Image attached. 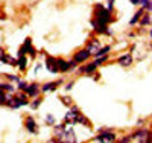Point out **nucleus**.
Here are the masks:
<instances>
[{
	"mask_svg": "<svg viewBox=\"0 0 152 143\" xmlns=\"http://www.w3.org/2000/svg\"><path fill=\"white\" fill-rule=\"evenodd\" d=\"M94 21L96 23H100V24H108L111 21V11L107 9L104 5H94Z\"/></svg>",
	"mask_w": 152,
	"mask_h": 143,
	"instance_id": "1",
	"label": "nucleus"
},
{
	"mask_svg": "<svg viewBox=\"0 0 152 143\" xmlns=\"http://www.w3.org/2000/svg\"><path fill=\"white\" fill-rule=\"evenodd\" d=\"M81 114H82V113L79 111L78 107L70 105V110H69V111L66 113V116H64V122H66L67 125H76V123H78V119H79Z\"/></svg>",
	"mask_w": 152,
	"mask_h": 143,
	"instance_id": "2",
	"label": "nucleus"
},
{
	"mask_svg": "<svg viewBox=\"0 0 152 143\" xmlns=\"http://www.w3.org/2000/svg\"><path fill=\"white\" fill-rule=\"evenodd\" d=\"M26 54H29L31 58H35V56H37V50L32 47V40H31V38H26V40H24V44H23V46L20 47V50H18V56L26 55Z\"/></svg>",
	"mask_w": 152,
	"mask_h": 143,
	"instance_id": "3",
	"label": "nucleus"
},
{
	"mask_svg": "<svg viewBox=\"0 0 152 143\" xmlns=\"http://www.w3.org/2000/svg\"><path fill=\"white\" fill-rule=\"evenodd\" d=\"M90 56H91V54H90L87 49H81V50H78V52L75 54L73 59L76 61V64H82V62L88 61V58H90Z\"/></svg>",
	"mask_w": 152,
	"mask_h": 143,
	"instance_id": "4",
	"label": "nucleus"
},
{
	"mask_svg": "<svg viewBox=\"0 0 152 143\" xmlns=\"http://www.w3.org/2000/svg\"><path fill=\"white\" fill-rule=\"evenodd\" d=\"M94 140L96 142H114V140H116V134L111 133V131H107V129H104V131L99 133V136Z\"/></svg>",
	"mask_w": 152,
	"mask_h": 143,
	"instance_id": "5",
	"label": "nucleus"
},
{
	"mask_svg": "<svg viewBox=\"0 0 152 143\" xmlns=\"http://www.w3.org/2000/svg\"><path fill=\"white\" fill-rule=\"evenodd\" d=\"M61 140L62 142H67V143H75L76 140V133L73 131V128H66V131L62 133V136H61Z\"/></svg>",
	"mask_w": 152,
	"mask_h": 143,
	"instance_id": "6",
	"label": "nucleus"
},
{
	"mask_svg": "<svg viewBox=\"0 0 152 143\" xmlns=\"http://www.w3.org/2000/svg\"><path fill=\"white\" fill-rule=\"evenodd\" d=\"M91 26L96 34H107V35H113V32L108 29V24H100V23H96L94 20H91Z\"/></svg>",
	"mask_w": 152,
	"mask_h": 143,
	"instance_id": "7",
	"label": "nucleus"
},
{
	"mask_svg": "<svg viewBox=\"0 0 152 143\" xmlns=\"http://www.w3.org/2000/svg\"><path fill=\"white\" fill-rule=\"evenodd\" d=\"M46 69H47L50 73H59V70H58V64H56V58H53V56H47V58H46Z\"/></svg>",
	"mask_w": 152,
	"mask_h": 143,
	"instance_id": "8",
	"label": "nucleus"
},
{
	"mask_svg": "<svg viewBox=\"0 0 152 143\" xmlns=\"http://www.w3.org/2000/svg\"><path fill=\"white\" fill-rule=\"evenodd\" d=\"M24 93H26L28 96H31V98H37L38 96V93H40V87H38V84H28V87L23 90Z\"/></svg>",
	"mask_w": 152,
	"mask_h": 143,
	"instance_id": "9",
	"label": "nucleus"
},
{
	"mask_svg": "<svg viewBox=\"0 0 152 143\" xmlns=\"http://www.w3.org/2000/svg\"><path fill=\"white\" fill-rule=\"evenodd\" d=\"M24 125H26V129L31 133V134H37L38 133V126L34 120V117H31V116H28L26 120H24Z\"/></svg>",
	"mask_w": 152,
	"mask_h": 143,
	"instance_id": "10",
	"label": "nucleus"
},
{
	"mask_svg": "<svg viewBox=\"0 0 152 143\" xmlns=\"http://www.w3.org/2000/svg\"><path fill=\"white\" fill-rule=\"evenodd\" d=\"M61 84H62V79H58V81H55V82H47V84H44V85L41 87V92H43V93L55 92L56 87H58V85H61Z\"/></svg>",
	"mask_w": 152,
	"mask_h": 143,
	"instance_id": "11",
	"label": "nucleus"
},
{
	"mask_svg": "<svg viewBox=\"0 0 152 143\" xmlns=\"http://www.w3.org/2000/svg\"><path fill=\"white\" fill-rule=\"evenodd\" d=\"M56 64H58V70L59 73H64L70 70V61H66L62 58H56Z\"/></svg>",
	"mask_w": 152,
	"mask_h": 143,
	"instance_id": "12",
	"label": "nucleus"
},
{
	"mask_svg": "<svg viewBox=\"0 0 152 143\" xmlns=\"http://www.w3.org/2000/svg\"><path fill=\"white\" fill-rule=\"evenodd\" d=\"M88 52H90L91 55H94L96 52L100 49V41L99 40H91L90 43H87V47H85Z\"/></svg>",
	"mask_w": 152,
	"mask_h": 143,
	"instance_id": "13",
	"label": "nucleus"
},
{
	"mask_svg": "<svg viewBox=\"0 0 152 143\" xmlns=\"http://www.w3.org/2000/svg\"><path fill=\"white\" fill-rule=\"evenodd\" d=\"M137 142H148V137H149V131L148 129H140V131H137L134 136H132Z\"/></svg>",
	"mask_w": 152,
	"mask_h": 143,
	"instance_id": "14",
	"label": "nucleus"
},
{
	"mask_svg": "<svg viewBox=\"0 0 152 143\" xmlns=\"http://www.w3.org/2000/svg\"><path fill=\"white\" fill-rule=\"evenodd\" d=\"M96 69H97L96 62H90V64H87V66L81 67L79 72H81V73H87V75H93V73L96 72Z\"/></svg>",
	"mask_w": 152,
	"mask_h": 143,
	"instance_id": "15",
	"label": "nucleus"
},
{
	"mask_svg": "<svg viewBox=\"0 0 152 143\" xmlns=\"http://www.w3.org/2000/svg\"><path fill=\"white\" fill-rule=\"evenodd\" d=\"M67 126H69V125H67L66 122H62V123H59V125H53V133H55L56 137H59V140H61V136H62V133L66 131Z\"/></svg>",
	"mask_w": 152,
	"mask_h": 143,
	"instance_id": "16",
	"label": "nucleus"
},
{
	"mask_svg": "<svg viewBox=\"0 0 152 143\" xmlns=\"http://www.w3.org/2000/svg\"><path fill=\"white\" fill-rule=\"evenodd\" d=\"M119 64H120L122 67H129L131 64H132V56H131L129 54H126V55L120 56V59H119Z\"/></svg>",
	"mask_w": 152,
	"mask_h": 143,
	"instance_id": "17",
	"label": "nucleus"
},
{
	"mask_svg": "<svg viewBox=\"0 0 152 143\" xmlns=\"http://www.w3.org/2000/svg\"><path fill=\"white\" fill-rule=\"evenodd\" d=\"M26 62H28V58L24 56V55H21L20 58H18V61H17V64H18V67H20V70H26Z\"/></svg>",
	"mask_w": 152,
	"mask_h": 143,
	"instance_id": "18",
	"label": "nucleus"
},
{
	"mask_svg": "<svg viewBox=\"0 0 152 143\" xmlns=\"http://www.w3.org/2000/svg\"><path fill=\"white\" fill-rule=\"evenodd\" d=\"M110 49H111L110 46H105V47H100V49H99V50L96 52V54H94L93 56L96 58V56H102V55H107L108 52H110Z\"/></svg>",
	"mask_w": 152,
	"mask_h": 143,
	"instance_id": "19",
	"label": "nucleus"
},
{
	"mask_svg": "<svg viewBox=\"0 0 152 143\" xmlns=\"http://www.w3.org/2000/svg\"><path fill=\"white\" fill-rule=\"evenodd\" d=\"M0 88L5 90V92H9V93H14V92H15V88L12 87L11 84H3V82H0Z\"/></svg>",
	"mask_w": 152,
	"mask_h": 143,
	"instance_id": "20",
	"label": "nucleus"
},
{
	"mask_svg": "<svg viewBox=\"0 0 152 143\" xmlns=\"http://www.w3.org/2000/svg\"><path fill=\"white\" fill-rule=\"evenodd\" d=\"M142 14H143V9H140V11H137V14H134V17L131 18V21H129V23H131V24H135V23H137L138 20L142 18Z\"/></svg>",
	"mask_w": 152,
	"mask_h": 143,
	"instance_id": "21",
	"label": "nucleus"
},
{
	"mask_svg": "<svg viewBox=\"0 0 152 143\" xmlns=\"http://www.w3.org/2000/svg\"><path fill=\"white\" fill-rule=\"evenodd\" d=\"M108 59V55H102V56H96V59H94V62H96V66L99 67L100 64H104L105 61Z\"/></svg>",
	"mask_w": 152,
	"mask_h": 143,
	"instance_id": "22",
	"label": "nucleus"
},
{
	"mask_svg": "<svg viewBox=\"0 0 152 143\" xmlns=\"http://www.w3.org/2000/svg\"><path fill=\"white\" fill-rule=\"evenodd\" d=\"M46 123L47 125H55V117H53L52 114H47L46 116Z\"/></svg>",
	"mask_w": 152,
	"mask_h": 143,
	"instance_id": "23",
	"label": "nucleus"
},
{
	"mask_svg": "<svg viewBox=\"0 0 152 143\" xmlns=\"http://www.w3.org/2000/svg\"><path fill=\"white\" fill-rule=\"evenodd\" d=\"M78 123H82L84 126H90V122H88V120H87V119L84 117V116H82V114L79 116V119H78Z\"/></svg>",
	"mask_w": 152,
	"mask_h": 143,
	"instance_id": "24",
	"label": "nucleus"
},
{
	"mask_svg": "<svg viewBox=\"0 0 152 143\" xmlns=\"http://www.w3.org/2000/svg\"><path fill=\"white\" fill-rule=\"evenodd\" d=\"M61 102L64 103V105H67V107L72 105V99H70L69 96H62V98H61Z\"/></svg>",
	"mask_w": 152,
	"mask_h": 143,
	"instance_id": "25",
	"label": "nucleus"
},
{
	"mask_svg": "<svg viewBox=\"0 0 152 143\" xmlns=\"http://www.w3.org/2000/svg\"><path fill=\"white\" fill-rule=\"evenodd\" d=\"M40 105H41V99H35V100L31 103V107H32L34 110H37V108L40 107Z\"/></svg>",
	"mask_w": 152,
	"mask_h": 143,
	"instance_id": "26",
	"label": "nucleus"
},
{
	"mask_svg": "<svg viewBox=\"0 0 152 143\" xmlns=\"http://www.w3.org/2000/svg\"><path fill=\"white\" fill-rule=\"evenodd\" d=\"M8 79H9L11 82H14V81H15V82H20V78H18L17 75H8Z\"/></svg>",
	"mask_w": 152,
	"mask_h": 143,
	"instance_id": "27",
	"label": "nucleus"
},
{
	"mask_svg": "<svg viewBox=\"0 0 152 143\" xmlns=\"http://www.w3.org/2000/svg\"><path fill=\"white\" fill-rule=\"evenodd\" d=\"M148 23H151V17H149V15H145V17L142 18V26H146Z\"/></svg>",
	"mask_w": 152,
	"mask_h": 143,
	"instance_id": "28",
	"label": "nucleus"
},
{
	"mask_svg": "<svg viewBox=\"0 0 152 143\" xmlns=\"http://www.w3.org/2000/svg\"><path fill=\"white\" fill-rule=\"evenodd\" d=\"M113 8H114V0H107V9L113 11Z\"/></svg>",
	"mask_w": 152,
	"mask_h": 143,
	"instance_id": "29",
	"label": "nucleus"
},
{
	"mask_svg": "<svg viewBox=\"0 0 152 143\" xmlns=\"http://www.w3.org/2000/svg\"><path fill=\"white\" fill-rule=\"evenodd\" d=\"M26 87H28V84H26V82H23V81H20V82H18V88H20V90H24Z\"/></svg>",
	"mask_w": 152,
	"mask_h": 143,
	"instance_id": "30",
	"label": "nucleus"
},
{
	"mask_svg": "<svg viewBox=\"0 0 152 143\" xmlns=\"http://www.w3.org/2000/svg\"><path fill=\"white\" fill-rule=\"evenodd\" d=\"M72 87H73V81H72V82H69V84L66 85V90L69 92V90H72Z\"/></svg>",
	"mask_w": 152,
	"mask_h": 143,
	"instance_id": "31",
	"label": "nucleus"
},
{
	"mask_svg": "<svg viewBox=\"0 0 152 143\" xmlns=\"http://www.w3.org/2000/svg\"><path fill=\"white\" fill-rule=\"evenodd\" d=\"M6 54H5V52H3V49H0V61H2V58L5 56Z\"/></svg>",
	"mask_w": 152,
	"mask_h": 143,
	"instance_id": "32",
	"label": "nucleus"
},
{
	"mask_svg": "<svg viewBox=\"0 0 152 143\" xmlns=\"http://www.w3.org/2000/svg\"><path fill=\"white\" fill-rule=\"evenodd\" d=\"M131 3L132 5H138V3H140V0H131Z\"/></svg>",
	"mask_w": 152,
	"mask_h": 143,
	"instance_id": "33",
	"label": "nucleus"
},
{
	"mask_svg": "<svg viewBox=\"0 0 152 143\" xmlns=\"http://www.w3.org/2000/svg\"><path fill=\"white\" fill-rule=\"evenodd\" d=\"M41 69V64H38V66L35 67V73H38V70H40Z\"/></svg>",
	"mask_w": 152,
	"mask_h": 143,
	"instance_id": "34",
	"label": "nucleus"
},
{
	"mask_svg": "<svg viewBox=\"0 0 152 143\" xmlns=\"http://www.w3.org/2000/svg\"><path fill=\"white\" fill-rule=\"evenodd\" d=\"M151 37H152V31H151Z\"/></svg>",
	"mask_w": 152,
	"mask_h": 143,
	"instance_id": "35",
	"label": "nucleus"
}]
</instances>
